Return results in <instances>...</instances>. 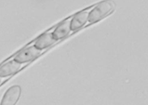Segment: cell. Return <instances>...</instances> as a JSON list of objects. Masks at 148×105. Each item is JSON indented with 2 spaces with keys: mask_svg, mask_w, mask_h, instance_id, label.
I'll return each mask as SVG.
<instances>
[{
  "mask_svg": "<svg viewBox=\"0 0 148 105\" xmlns=\"http://www.w3.org/2000/svg\"><path fill=\"white\" fill-rule=\"evenodd\" d=\"M56 26H55L37 38L34 41V46L39 49H49L51 46L59 42V41L55 40L53 35V32Z\"/></svg>",
  "mask_w": 148,
  "mask_h": 105,
  "instance_id": "4",
  "label": "cell"
},
{
  "mask_svg": "<svg viewBox=\"0 0 148 105\" xmlns=\"http://www.w3.org/2000/svg\"><path fill=\"white\" fill-rule=\"evenodd\" d=\"M21 94V88L18 85L10 87L5 93L0 105H15L19 100Z\"/></svg>",
  "mask_w": 148,
  "mask_h": 105,
  "instance_id": "5",
  "label": "cell"
},
{
  "mask_svg": "<svg viewBox=\"0 0 148 105\" xmlns=\"http://www.w3.org/2000/svg\"><path fill=\"white\" fill-rule=\"evenodd\" d=\"M73 15L68 18L56 26L54 32L53 37L56 40L60 41L66 37L71 32V22Z\"/></svg>",
  "mask_w": 148,
  "mask_h": 105,
  "instance_id": "7",
  "label": "cell"
},
{
  "mask_svg": "<svg viewBox=\"0 0 148 105\" xmlns=\"http://www.w3.org/2000/svg\"><path fill=\"white\" fill-rule=\"evenodd\" d=\"M96 5H92L73 15L71 22V30H78L88 22L90 13Z\"/></svg>",
  "mask_w": 148,
  "mask_h": 105,
  "instance_id": "3",
  "label": "cell"
},
{
  "mask_svg": "<svg viewBox=\"0 0 148 105\" xmlns=\"http://www.w3.org/2000/svg\"><path fill=\"white\" fill-rule=\"evenodd\" d=\"M115 3L112 1H105L97 4L89 15L88 22L93 23L97 22L114 11Z\"/></svg>",
  "mask_w": 148,
  "mask_h": 105,
  "instance_id": "1",
  "label": "cell"
},
{
  "mask_svg": "<svg viewBox=\"0 0 148 105\" xmlns=\"http://www.w3.org/2000/svg\"><path fill=\"white\" fill-rule=\"evenodd\" d=\"M29 63L21 64L14 60L5 63L0 67V77H8L12 76Z\"/></svg>",
  "mask_w": 148,
  "mask_h": 105,
  "instance_id": "6",
  "label": "cell"
},
{
  "mask_svg": "<svg viewBox=\"0 0 148 105\" xmlns=\"http://www.w3.org/2000/svg\"><path fill=\"white\" fill-rule=\"evenodd\" d=\"M34 42L27 46L25 48L23 49L15 55L13 60L19 63H29L30 62L39 56L42 55L48 49L41 50L34 46Z\"/></svg>",
  "mask_w": 148,
  "mask_h": 105,
  "instance_id": "2",
  "label": "cell"
},
{
  "mask_svg": "<svg viewBox=\"0 0 148 105\" xmlns=\"http://www.w3.org/2000/svg\"><path fill=\"white\" fill-rule=\"evenodd\" d=\"M10 77H0V85L3 83L4 81L8 79Z\"/></svg>",
  "mask_w": 148,
  "mask_h": 105,
  "instance_id": "8",
  "label": "cell"
}]
</instances>
